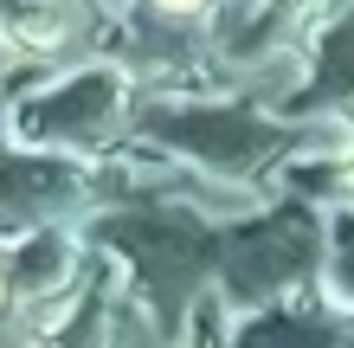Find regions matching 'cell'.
<instances>
[{
    "instance_id": "6da1fadb",
    "label": "cell",
    "mask_w": 354,
    "mask_h": 348,
    "mask_svg": "<svg viewBox=\"0 0 354 348\" xmlns=\"http://www.w3.org/2000/svg\"><path fill=\"white\" fill-rule=\"evenodd\" d=\"M155 7H168V13H194L200 0H155Z\"/></svg>"
},
{
    "instance_id": "7a4b0ae2",
    "label": "cell",
    "mask_w": 354,
    "mask_h": 348,
    "mask_svg": "<svg viewBox=\"0 0 354 348\" xmlns=\"http://www.w3.org/2000/svg\"><path fill=\"white\" fill-rule=\"evenodd\" d=\"M0 297H7V291H0Z\"/></svg>"
}]
</instances>
